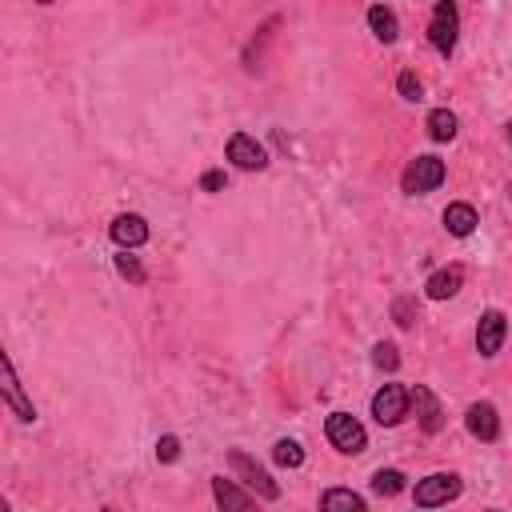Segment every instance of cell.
I'll return each instance as SVG.
<instances>
[{
	"mask_svg": "<svg viewBox=\"0 0 512 512\" xmlns=\"http://www.w3.org/2000/svg\"><path fill=\"white\" fill-rule=\"evenodd\" d=\"M228 468H232V476H236L248 492H256L260 500H280V484L272 480V472H268L256 456H248L244 448H228Z\"/></svg>",
	"mask_w": 512,
	"mask_h": 512,
	"instance_id": "2",
	"label": "cell"
},
{
	"mask_svg": "<svg viewBox=\"0 0 512 512\" xmlns=\"http://www.w3.org/2000/svg\"><path fill=\"white\" fill-rule=\"evenodd\" d=\"M156 460H160V464H172V460H180V436L164 432V436L156 440Z\"/></svg>",
	"mask_w": 512,
	"mask_h": 512,
	"instance_id": "25",
	"label": "cell"
},
{
	"mask_svg": "<svg viewBox=\"0 0 512 512\" xmlns=\"http://www.w3.org/2000/svg\"><path fill=\"white\" fill-rule=\"evenodd\" d=\"M464 428H468L472 440L496 444L500 440V412H496V404L492 400H472L468 412H464Z\"/></svg>",
	"mask_w": 512,
	"mask_h": 512,
	"instance_id": "11",
	"label": "cell"
},
{
	"mask_svg": "<svg viewBox=\"0 0 512 512\" xmlns=\"http://www.w3.org/2000/svg\"><path fill=\"white\" fill-rule=\"evenodd\" d=\"M396 92H400V100H408V104H420V100H424V84H420V76H416L412 68H404V72L396 76Z\"/></svg>",
	"mask_w": 512,
	"mask_h": 512,
	"instance_id": "22",
	"label": "cell"
},
{
	"mask_svg": "<svg viewBox=\"0 0 512 512\" xmlns=\"http://www.w3.org/2000/svg\"><path fill=\"white\" fill-rule=\"evenodd\" d=\"M460 288H464V268L460 264H448V268H440V272H432L424 280V296L428 300H452Z\"/></svg>",
	"mask_w": 512,
	"mask_h": 512,
	"instance_id": "14",
	"label": "cell"
},
{
	"mask_svg": "<svg viewBox=\"0 0 512 512\" xmlns=\"http://www.w3.org/2000/svg\"><path fill=\"white\" fill-rule=\"evenodd\" d=\"M324 436H328V444H332L340 456H360V452L368 448V432H364V424H360L352 412H328Z\"/></svg>",
	"mask_w": 512,
	"mask_h": 512,
	"instance_id": "3",
	"label": "cell"
},
{
	"mask_svg": "<svg viewBox=\"0 0 512 512\" xmlns=\"http://www.w3.org/2000/svg\"><path fill=\"white\" fill-rule=\"evenodd\" d=\"M404 488H408V480H404L400 468H376V472H372V492H376V496H396V492H404Z\"/></svg>",
	"mask_w": 512,
	"mask_h": 512,
	"instance_id": "19",
	"label": "cell"
},
{
	"mask_svg": "<svg viewBox=\"0 0 512 512\" xmlns=\"http://www.w3.org/2000/svg\"><path fill=\"white\" fill-rule=\"evenodd\" d=\"M212 500L220 512H260L252 492H244L236 480H224V476H212Z\"/></svg>",
	"mask_w": 512,
	"mask_h": 512,
	"instance_id": "13",
	"label": "cell"
},
{
	"mask_svg": "<svg viewBox=\"0 0 512 512\" xmlns=\"http://www.w3.org/2000/svg\"><path fill=\"white\" fill-rule=\"evenodd\" d=\"M424 128H428V136H432L436 144H448V140H456L460 120H456V112H452V108H432V112H428V120H424Z\"/></svg>",
	"mask_w": 512,
	"mask_h": 512,
	"instance_id": "18",
	"label": "cell"
},
{
	"mask_svg": "<svg viewBox=\"0 0 512 512\" xmlns=\"http://www.w3.org/2000/svg\"><path fill=\"white\" fill-rule=\"evenodd\" d=\"M456 36H460V12L452 0H440L432 8V20H428V44L448 60L456 52Z\"/></svg>",
	"mask_w": 512,
	"mask_h": 512,
	"instance_id": "6",
	"label": "cell"
},
{
	"mask_svg": "<svg viewBox=\"0 0 512 512\" xmlns=\"http://www.w3.org/2000/svg\"><path fill=\"white\" fill-rule=\"evenodd\" d=\"M392 320H396L400 328H412V324H416V308H412V296H396V300H392Z\"/></svg>",
	"mask_w": 512,
	"mask_h": 512,
	"instance_id": "24",
	"label": "cell"
},
{
	"mask_svg": "<svg viewBox=\"0 0 512 512\" xmlns=\"http://www.w3.org/2000/svg\"><path fill=\"white\" fill-rule=\"evenodd\" d=\"M0 512H12V504H8V500H4V496H0Z\"/></svg>",
	"mask_w": 512,
	"mask_h": 512,
	"instance_id": "27",
	"label": "cell"
},
{
	"mask_svg": "<svg viewBox=\"0 0 512 512\" xmlns=\"http://www.w3.org/2000/svg\"><path fill=\"white\" fill-rule=\"evenodd\" d=\"M460 492H464V480L456 472H428L412 484V504L416 508H440V504H452Z\"/></svg>",
	"mask_w": 512,
	"mask_h": 512,
	"instance_id": "4",
	"label": "cell"
},
{
	"mask_svg": "<svg viewBox=\"0 0 512 512\" xmlns=\"http://www.w3.org/2000/svg\"><path fill=\"white\" fill-rule=\"evenodd\" d=\"M224 156L240 168V172H264L268 168V148L252 136V132H232L224 144Z\"/></svg>",
	"mask_w": 512,
	"mask_h": 512,
	"instance_id": "8",
	"label": "cell"
},
{
	"mask_svg": "<svg viewBox=\"0 0 512 512\" xmlns=\"http://www.w3.org/2000/svg\"><path fill=\"white\" fill-rule=\"evenodd\" d=\"M368 28H372V36L380 44H396V36H400V20H396V12L388 4H372L368 8Z\"/></svg>",
	"mask_w": 512,
	"mask_h": 512,
	"instance_id": "17",
	"label": "cell"
},
{
	"mask_svg": "<svg viewBox=\"0 0 512 512\" xmlns=\"http://www.w3.org/2000/svg\"><path fill=\"white\" fill-rule=\"evenodd\" d=\"M372 416H376V424L396 428V424L408 416V388H404V384H384V388H376V396H372Z\"/></svg>",
	"mask_w": 512,
	"mask_h": 512,
	"instance_id": "10",
	"label": "cell"
},
{
	"mask_svg": "<svg viewBox=\"0 0 512 512\" xmlns=\"http://www.w3.org/2000/svg\"><path fill=\"white\" fill-rule=\"evenodd\" d=\"M272 460H276L280 468H300V464H304V448H300L296 440L280 436V440L272 444Z\"/></svg>",
	"mask_w": 512,
	"mask_h": 512,
	"instance_id": "20",
	"label": "cell"
},
{
	"mask_svg": "<svg viewBox=\"0 0 512 512\" xmlns=\"http://www.w3.org/2000/svg\"><path fill=\"white\" fill-rule=\"evenodd\" d=\"M112 264H116V272L128 280V284H144L148 280V272H144V264L132 256V252H120V256H112Z\"/></svg>",
	"mask_w": 512,
	"mask_h": 512,
	"instance_id": "23",
	"label": "cell"
},
{
	"mask_svg": "<svg viewBox=\"0 0 512 512\" xmlns=\"http://www.w3.org/2000/svg\"><path fill=\"white\" fill-rule=\"evenodd\" d=\"M320 512H368V504H364L360 492L336 484V488H324L320 492Z\"/></svg>",
	"mask_w": 512,
	"mask_h": 512,
	"instance_id": "16",
	"label": "cell"
},
{
	"mask_svg": "<svg viewBox=\"0 0 512 512\" xmlns=\"http://www.w3.org/2000/svg\"><path fill=\"white\" fill-rule=\"evenodd\" d=\"M408 412H416L420 432H428V436L444 432V404L428 384H412L408 388Z\"/></svg>",
	"mask_w": 512,
	"mask_h": 512,
	"instance_id": "7",
	"label": "cell"
},
{
	"mask_svg": "<svg viewBox=\"0 0 512 512\" xmlns=\"http://www.w3.org/2000/svg\"><path fill=\"white\" fill-rule=\"evenodd\" d=\"M440 220H444V228H448L452 236H472L476 224H480V212H476L468 200H452V204L440 212Z\"/></svg>",
	"mask_w": 512,
	"mask_h": 512,
	"instance_id": "15",
	"label": "cell"
},
{
	"mask_svg": "<svg viewBox=\"0 0 512 512\" xmlns=\"http://www.w3.org/2000/svg\"><path fill=\"white\" fill-rule=\"evenodd\" d=\"M100 512H116V508H100Z\"/></svg>",
	"mask_w": 512,
	"mask_h": 512,
	"instance_id": "28",
	"label": "cell"
},
{
	"mask_svg": "<svg viewBox=\"0 0 512 512\" xmlns=\"http://www.w3.org/2000/svg\"><path fill=\"white\" fill-rule=\"evenodd\" d=\"M372 364H376L380 372H396V368H400V348H396L392 340H376V344H372Z\"/></svg>",
	"mask_w": 512,
	"mask_h": 512,
	"instance_id": "21",
	"label": "cell"
},
{
	"mask_svg": "<svg viewBox=\"0 0 512 512\" xmlns=\"http://www.w3.org/2000/svg\"><path fill=\"white\" fill-rule=\"evenodd\" d=\"M0 404H8L20 424H36V404H32L28 388L20 384V376H16V368H12L8 352H4V344H0Z\"/></svg>",
	"mask_w": 512,
	"mask_h": 512,
	"instance_id": "5",
	"label": "cell"
},
{
	"mask_svg": "<svg viewBox=\"0 0 512 512\" xmlns=\"http://www.w3.org/2000/svg\"><path fill=\"white\" fill-rule=\"evenodd\" d=\"M224 184H228V176H224V168H208V172L200 176V188H204V192H220Z\"/></svg>",
	"mask_w": 512,
	"mask_h": 512,
	"instance_id": "26",
	"label": "cell"
},
{
	"mask_svg": "<svg viewBox=\"0 0 512 512\" xmlns=\"http://www.w3.org/2000/svg\"><path fill=\"white\" fill-rule=\"evenodd\" d=\"M488 512H500V508H488Z\"/></svg>",
	"mask_w": 512,
	"mask_h": 512,
	"instance_id": "29",
	"label": "cell"
},
{
	"mask_svg": "<svg viewBox=\"0 0 512 512\" xmlns=\"http://www.w3.org/2000/svg\"><path fill=\"white\" fill-rule=\"evenodd\" d=\"M504 336H508V316H504L500 308H488V312H480V320H476V352H480L484 360L500 356V348H504Z\"/></svg>",
	"mask_w": 512,
	"mask_h": 512,
	"instance_id": "9",
	"label": "cell"
},
{
	"mask_svg": "<svg viewBox=\"0 0 512 512\" xmlns=\"http://www.w3.org/2000/svg\"><path fill=\"white\" fill-rule=\"evenodd\" d=\"M444 180H448V164H444L440 156L424 152V156H416V160L404 164V172H400V192H408V196H428V192H436Z\"/></svg>",
	"mask_w": 512,
	"mask_h": 512,
	"instance_id": "1",
	"label": "cell"
},
{
	"mask_svg": "<svg viewBox=\"0 0 512 512\" xmlns=\"http://www.w3.org/2000/svg\"><path fill=\"white\" fill-rule=\"evenodd\" d=\"M108 236H112V244L120 248V252H136V248H144L148 244V220L140 216V212H120L112 224H108Z\"/></svg>",
	"mask_w": 512,
	"mask_h": 512,
	"instance_id": "12",
	"label": "cell"
}]
</instances>
